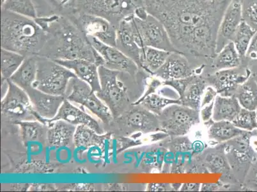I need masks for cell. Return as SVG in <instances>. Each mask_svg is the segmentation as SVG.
Instances as JSON below:
<instances>
[{
  "label": "cell",
  "instance_id": "6da1fadb",
  "mask_svg": "<svg viewBox=\"0 0 257 192\" xmlns=\"http://www.w3.org/2000/svg\"><path fill=\"white\" fill-rule=\"evenodd\" d=\"M147 13L165 26L175 48L212 60L217 34L232 0H143Z\"/></svg>",
  "mask_w": 257,
  "mask_h": 192
},
{
  "label": "cell",
  "instance_id": "7a4b0ae2",
  "mask_svg": "<svg viewBox=\"0 0 257 192\" xmlns=\"http://www.w3.org/2000/svg\"><path fill=\"white\" fill-rule=\"evenodd\" d=\"M35 20L46 34V43L42 51L46 54L43 57L52 60H87L99 66L104 65L103 58L88 37L69 17L54 15Z\"/></svg>",
  "mask_w": 257,
  "mask_h": 192
},
{
  "label": "cell",
  "instance_id": "3957f363",
  "mask_svg": "<svg viewBox=\"0 0 257 192\" xmlns=\"http://www.w3.org/2000/svg\"><path fill=\"white\" fill-rule=\"evenodd\" d=\"M46 32L34 19L2 10V48L25 57L39 55L45 46Z\"/></svg>",
  "mask_w": 257,
  "mask_h": 192
},
{
  "label": "cell",
  "instance_id": "277c9868",
  "mask_svg": "<svg viewBox=\"0 0 257 192\" xmlns=\"http://www.w3.org/2000/svg\"><path fill=\"white\" fill-rule=\"evenodd\" d=\"M140 6H144L143 0H75L67 14L84 13L99 16L117 28L121 21L134 15Z\"/></svg>",
  "mask_w": 257,
  "mask_h": 192
},
{
  "label": "cell",
  "instance_id": "5b68a950",
  "mask_svg": "<svg viewBox=\"0 0 257 192\" xmlns=\"http://www.w3.org/2000/svg\"><path fill=\"white\" fill-rule=\"evenodd\" d=\"M37 59L38 70L33 86L49 94L66 96L69 81L76 75L50 58L39 56Z\"/></svg>",
  "mask_w": 257,
  "mask_h": 192
},
{
  "label": "cell",
  "instance_id": "8992f818",
  "mask_svg": "<svg viewBox=\"0 0 257 192\" xmlns=\"http://www.w3.org/2000/svg\"><path fill=\"white\" fill-rule=\"evenodd\" d=\"M98 71L100 90L95 93L109 108L116 120L130 109L127 88L118 79L120 72L109 69L104 65H100Z\"/></svg>",
  "mask_w": 257,
  "mask_h": 192
},
{
  "label": "cell",
  "instance_id": "52a82bcc",
  "mask_svg": "<svg viewBox=\"0 0 257 192\" xmlns=\"http://www.w3.org/2000/svg\"><path fill=\"white\" fill-rule=\"evenodd\" d=\"M254 135H257V129L252 132L245 131L234 139L223 143L233 174L241 184L250 166L257 158V152L252 144Z\"/></svg>",
  "mask_w": 257,
  "mask_h": 192
},
{
  "label": "cell",
  "instance_id": "ba28073f",
  "mask_svg": "<svg viewBox=\"0 0 257 192\" xmlns=\"http://www.w3.org/2000/svg\"><path fill=\"white\" fill-rule=\"evenodd\" d=\"M132 24L137 43L140 48L151 47L169 52H179L172 44L165 26L150 14L144 19L133 15Z\"/></svg>",
  "mask_w": 257,
  "mask_h": 192
},
{
  "label": "cell",
  "instance_id": "9c48e42d",
  "mask_svg": "<svg viewBox=\"0 0 257 192\" xmlns=\"http://www.w3.org/2000/svg\"><path fill=\"white\" fill-rule=\"evenodd\" d=\"M161 132L168 136H185L200 123V111L182 105H171L158 116Z\"/></svg>",
  "mask_w": 257,
  "mask_h": 192
},
{
  "label": "cell",
  "instance_id": "30bf717a",
  "mask_svg": "<svg viewBox=\"0 0 257 192\" xmlns=\"http://www.w3.org/2000/svg\"><path fill=\"white\" fill-rule=\"evenodd\" d=\"M70 92L65 96L69 102L82 105L95 115L106 125H110L114 120L110 110L93 92L89 84L78 77L69 81Z\"/></svg>",
  "mask_w": 257,
  "mask_h": 192
},
{
  "label": "cell",
  "instance_id": "8fae6325",
  "mask_svg": "<svg viewBox=\"0 0 257 192\" xmlns=\"http://www.w3.org/2000/svg\"><path fill=\"white\" fill-rule=\"evenodd\" d=\"M9 87L1 102L2 115L14 122L37 121L29 95L25 90L8 79Z\"/></svg>",
  "mask_w": 257,
  "mask_h": 192
},
{
  "label": "cell",
  "instance_id": "7c38bea8",
  "mask_svg": "<svg viewBox=\"0 0 257 192\" xmlns=\"http://www.w3.org/2000/svg\"><path fill=\"white\" fill-rule=\"evenodd\" d=\"M69 17L86 37H92L107 45L116 47V28L99 16L84 13L71 14Z\"/></svg>",
  "mask_w": 257,
  "mask_h": 192
},
{
  "label": "cell",
  "instance_id": "4fadbf2b",
  "mask_svg": "<svg viewBox=\"0 0 257 192\" xmlns=\"http://www.w3.org/2000/svg\"><path fill=\"white\" fill-rule=\"evenodd\" d=\"M251 70L244 65V60L239 67L217 71L204 76L207 86L213 87L219 95H234L240 85L251 76Z\"/></svg>",
  "mask_w": 257,
  "mask_h": 192
},
{
  "label": "cell",
  "instance_id": "5bb4252c",
  "mask_svg": "<svg viewBox=\"0 0 257 192\" xmlns=\"http://www.w3.org/2000/svg\"><path fill=\"white\" fill-rule=\"evenodd\" d=\"M163 85L176 91L182 105L200 111L203 95L207 86L204 76L194 74L185 78L163 81Z\"/></svg>",
  "mask_w": 257,
  "mask_h": 192
},
{
  "label": "cell",
  "instance_id": "9a60e30c",
  "mask_svg": "<svg viewBox=\"0 0 257 192\" xmlns=\"http://www.w3.org/2000/svg\"><path fill=\"white\" fill-rule=\"evenodd\" d=\"M95 50L104 61V66L134 76L140 68L136 63L121 52L116 47L107 45L92 37H87Z\"/></svg>",
  "mask_w": 257,
  "mask_h": 192
},
{
  "label": "cell",
  "instance_id": "2e32d148",
  "mask_svg": "<svg viewBox=\"0 0 257 192\" xmlns=\"http://www.w3.org/2000/svg\"><path fill=\"white\" fill-rule=\"evenodd\" d=\"M122 116L118 118L124 124L130 132L143 134L161 132L158 116L141 105H133Z\"/></svg>",
  "mask_w": 257,
  "mask_h": 192
},
{
  "label": "cell",
  "instance_id": "e0dca14e",
  "mask_svg": "<svg viewBox=\"0 0 257 192\" xmlns=\"http://www.w3.org/2000/svg\"><path fill=\"white\" fill-rule=\"evenodd\" d=\"M194 158L202 164L208 173L222 174L224 179L239 182L233 174L226 155L223 143L218 144L213 148H208L199 154H193Z\"/></svg>",
  "mask_w": 257,
  "mask_h": 192
},
{
  "label": "cell",
  "instance_id": "ac0fdd59",
  "mask_svg": "<svg viewBox=\"0 0 257 192\" xmlns=\"http://www.w3.org/2000/svg\"><path fill=\"white\" fill-rule=\"evenodd\" d=\"M242 21L241 0H232L226 8L219 24L216 39V54L232 41Z\"/></svg>",
  "mask_w": 257,
  "mask_h": 192
},
{
  "label": "cell",
  "instance_id": "d6986e66",
  "mask_svg": "<svg viewBox=\"0 0 257 192\" xmlns=\"http://www.w3.org/2000/svg\"><path fill=\"white\" fill-rule=\"evenodd\" d=\"M36 118L37 121L41 122L42 123L46 125H48L49 123H52V122L61 120L74 126H87L100 135H102L104 133L99 124L95 119L78 108L74 107L71 104V102L67 99L64 100L55 118L52 119H46L41 118L38 115H36Z\"/></svg>",
  "mask_w": 257,
  "mask_h": 192
},
{
  "label": "cell",
  "instance_id": "ffe728a7",
  "mask_svg": "<svg viewBox=\"0 0 257 192\" xmlns=\"http://www.w3.org/2000/svg\"><path fill=\"white\" fill-rule=\"evenodd\" d=\"M133 16L121 21L116 28V48L134 61L140 69L143 49L138 44L132 25Z\"/></svg>",
  "mask_w": 257,
  "mask_h": 192
},
{
  "label": "cell",
  "instance_id": "44dd1931",
  "mask_svg": "<svg viewBox=\"0 0 257 192\" xmlns=\"http://www.w3.org/2000/svg\"><path fill=\"white\" fill-rule=\"evenodd\" d=\"M29 95L33 109L41 118L52 119L57 114L62 106L65 96L49 94L34 86L26 89Z\"/></svg>",
  "mask_w": 257,
  "mask_h": 192
},
{
  "label": "cell",
  "instance_id": "7402d4cb",
  "mask_svg": "<svg viewBox=\"0 0 257 192\" xmlns=\"http://www.w3.org/2000/svg\"><path fill=\"white\" fill-rule=\"evenodd\" d=\"M197 74L191 67L186 55L181 52H172L165 64L153 76L164 81L187 78Z\"/></svg>",
  "mask_w": 257,
  "mask_h": 192
},
{
  "label": "cell",
  "instance_id": "603a6c76",
  "mask_svg": "<svg viewBox=\"0 0 257 192\" xmlns=\"http://www.w3.org/2000/svg\"><path fill=\"white\" fill-rule=\"evenodd\" d=\"M58 64L71 70L79 79L89 84L93 92H97L100 90L99 65L87 60H53Z\"/></svg>",
  "mask_w": 257,
  "mask_h": 192
},
{
  "label": "cell",
  "instance_id": "cb8c5ba5",
  "mask_svg": "<svg viewBox=\"0 0 257 192\" xmlns=\"http://www.w3.org/2000/svg\"><path fill=\"white\" fill-rule=\"evenodd\" d=\"M47 141L55 147L69 146L73 144L76 128L64 121H57L49 123Z\"/></svg>",
  "mask_w": 257,
  "mask_h": 192
},
{
  "label": "cell",
  "instance_id": "d4e9b609",
  "mask_svg": "<svg viewBox=\"0 0 257 192\" xmlns=\"http://www.w3.org/2000/svg\"><path fill=\"white\" fill-rule=\"evenodd\" d=\"M241 109L235 95L222 96L218 94L214 100L212 119L215 122H232Z\"/></svg>",
  "mask_w": 257,
  "mask_h": 192
},
{
  "label": "cell",
  "instance_id": "484cf974",
  "mask_svg": "<svg viewBox=\"0 0 257 192\" xmlns=\"http://www.w3.org/2000/svg\"><path fill=\"white\" fill-rule=\"evenodd\" d=\"M37 70V56L27 57L17 71L9 79L25 90L26 89L33 86V84L36 80Z\"/></svg>",
  "mask_w": 257,
  "mask_h": 192
},
{
  "label": "cell",
  "instance_id": "4316f807",
  "mask_svg": "<svg viewBox=\"0 0 257 192\" xmlns=\"http://www.w3.org/2000/svg\"><path fill=\"white\" fill-rule=\"evenodd\" d=\"M243 60L236 50L232 41L226 44L212 61L211 68L216 71L240 66Z\"/></svg>",
  "mask_w": 257,
  "mask_h": 192
},
{
  "label": "cell",
  "instance_id": "83f0119b",
  "mask_svg": "<svg viewBox=\"0 0 257 192\" xmlns=\"http://www.w3.org/2000/svg\"><path fill=\"white\" fill-rule=\"evenodd\" d=\"M20 126L23 141L26 146L34 143H41L47 140L48 126L39 121H15Z\"/></svg>",
  "mask_w": 257,
  "mask_h": 192
},
{
  "label": "cell",
  "instance_id": "f1b7e54d",
  "mask_svg": "<svg viewBox=\"0 0 257 192\" xmlns=\"http://www.w3.org/2000/svg\"><path fill=\"white\" fill-rule=\"evenodd\" d=\"M208 129L209 139L217 144L227 142L245 132L227 121L214 122Z\"/></svg>",
  "mask_w": 257,
  "mask_h": 192
},
{
  "label": "cell",
  "instance_id": "f546056e",
  "mask_svg": "<svg viewBox=\"0 0 257 192\" xmlns=\"http://www.w3.org/2000/svg\"><path fill=\"white\" fill-rule=\"evenodd\" d=\"M171 53L160 49L146 47L142 51L140 69H143L153 76L154 72L165 64Z\"/></svg>",
  "mask_w": 257,
  "mask_h": 192
},
{
  "label": "cell",
  "instance_id": "4dcf8cb0",
  "mask_svg": "<svg viewBox=\"0 0 257 192\" xmlns=\"http://www.w3.org/2000/svg\"><path fill=\"white\" fill-rule=\"evenodd\" d=\"M243 109H257V83L253 74L237 88L234 95Z\"/></svg>",
  "mask_w": 257,
  "mask_h": 192
},
{
  "label": "cell",
  "instance_id": "1f68e13d",
  "mask_svg": "<svg viewBox=\"0 0 257 192\" xmlns=\"http://www.w3.org/2000/svg\"><path fill=\"white\" fill-rule=\"evenodd\" d=\"M108 134L100 135L87 126H78L74 137V144L77 147H87L92 146H100L104 144Z\"/></svg>",
  "mask_w": 257,
  "mask_h": 192
},
{
  "label": "cell",
  "instance_id": "d6a6232c",
  "mask_svg": "<svg viewBox=\"0 0 257 192\" xmlns=\"http://www.w3.org/2000/svg\"><path fill=\"white\" fill-rule=\"evenodd\" d=\"M26 57L15 51L2 48V79H9L22 64Z\"/></svg>",
  "mask_w": 257,
  "mask_h": 192
},
{
  "label": "cell",
  "instance_id": "836d02e7",
  "mask_svg": "<svg viewBox=\"0 0 257 192\" xmlns=\"http://www.w3.org/2000/svg\"><path fill=\"white\" fill-rule=\"evenodd\" d=\"M256 32L246 22L242 21L233 37L232 41L243 60H244L250 43Z\"/></svg>",
  "mask_w": 257,
  "mask_h": 192
},
{
  "label": "cell",
  "instance_id": "e575fe53",
  "mask_svg": "<svg viewBox=\"0 0 257 192\" xmlns=\"http://www.w3.org/2000/svg\"><path fill=\"white\" fill-rule=\"evenodd\" d=\"M2 10L31 19H36L37 10L32 0H6L2 4Z\"/></svg>",
  "mask_w": 257,
  "mask_h": 192
},
{
  "label": "cell",
  "instance_id": "d590c367",
  "mask_svg": "<svg viewBox=\"0 0 257 192\" xmlns=\"http://www.w3.org/2000/svg\"><path fill=\"white\" fill-rule=\"evenodd\" d=\"M160 145L171 154H182L193 153V143L191 142L186 135L178 137L168 136L160 142Z\"/></svg>",
  "mask_w": 257,
  "mask_h": 192
},
{
  "label": "cell",
  "instance_id": "8d00e7d4",
  "mask_svg": "<svg viewBox=\"0 0 257 192\" xmlns=\"http://www.w3.org/2000/svg\"><path fill=\"white\" fill-rule=\"evenodd\" d=\"M174 104L181 105L179 99H169L154 93L147 96L139 105L159 116L166 108Z\"/></svg>",
  "mask_w": 257,
  "mask_h": 192
},
{
  "label": "cell",
  "instance_id": "74e56055",
  "mask_svg": "<svg viewBox=\"0 0 257 192\" xmlns=\"http://www.w3.org/2000/svg\"><path fill=\"white\" fill-rule=\"evenodd\" d=\"M233 125L240 130L252 132L257 129L256 111H249L243 109L232 122Z\"/></svg>",
  "mask_w": 257,
  "mask_h": 192
},
{
  "label": "cell",
  "instance_id": "f35d334b",
  "mask_svg": "<svg viewBox=\"0 0 257 192\" xmlns=\"http://www.w3.org/2000/svg\"><path fill=\"white\" fill-rule=\"evenodd\" d=\"M242 21L257 32V0H243Z\"/></svg>",
  "mask_w": 257,
  "mask_h": 192
},
{
  "label": "cell",
  "instance_id": "ab89813d",
  "mask_svg": "<svg viewBox=\"0 0 257 192\" xmlns=\"http://www.w3.org/2000/svg\"><path fill=\"white\" fill-rule=\"evenodd\" d=\"M242 187L245 190L257 191V158L250 166Z\"/></svg>",
  "mask_w": 257,
  "mask_h": 192
},
{
  "label": "cell",
  "instance_id": "60d3db41",
  "mask_svg": "<svg viewBox=\"0 0 257 192\" xmlns=\"http://www.w3.org/2000/svg\"><path fill=\"white\" fill-rule=\"evenodd\" d=\"M162 85L163 81H160L158 78H153L152 79L148 88L147 89L146 92L144 93L143 96L140 98L137 102L133 103L132 105H139L142 102V101H143L147 96L152 94V93H156V90Z\"/></svg>",
  "mask_w": 257,
  "mask_h": 192
},
{
  "label": "cell",
  "instance_id": "b9f144b4",
  "mask_svg": "<svg viewBox=\"0 0 257 192\" xmlns=\"http://www.w3.org/2000/svg\"><path fill=\"white\" fill-rule=\"evenodd\" d=\"M218 95L216 90L211 86H207L205 89L204 95H203L202 102H201V108L206 106L213 102L215 98Z\"/></svg>",
  "mask_w": 257,
  "mask_h": 192
},
{
  "label": "cell",
  "instance_id": "7bdbcfd3",
  "mask_svg": "<svg viewBox=\"0 0 257 192\" xmlns=\"http://www.w3.org/2000/svg\"><path fill=\"white\" fill-rule=\"evenodd\" d=\"M244 60L257 61V32L250 43Z\"/></svg>",
  "mask_w": 257,
  "mask_h": 192
},
{
  "label": "cell",
  "instance_id": "ee69618b",
  "mask_svg": "<svg viewBox=\"0 0 257 192\" xmlns=\"http://www.w3.org/2000/svg\"><path fill=\"white\" fill-rule=\"evenodd\" d=\"M214 103L201 108L200 110V119L204 123L212 120V115H213Z\"/></svg>",
  "mask_w": 257,
  "mask_h": 192
},
{
  "label": "cell",
  "instance_id": "f6af8a7d",
  "mask_svg": "<svg viewBox=\"0 0 257 192\" xmlns=\"http://www.w3.org/2000/svg\"><path fill=\"white\" fill-rule=\"evenodd\" d=\"M50 1L59 9V11L66 12L68 13L75 0H50Z\"/></svg>",
  "mask_w": 257,
  "mask_h": 192
},
{
  "label": "cell",
  "instance_id": "bcb514c9",
  "mask_svg": "<svg viewBox=\"0 0 257 192\" xmlns=\"http://www.w3.org/2000/svg\"><path fill=\"white\" fill-rule=\"evenodd\" d=\"M147 191H174L172 184L167 183H151L147 186Z\"/></svg>",
  "mask_w": 257,
  "mask_h": 192
},
{
  "label": "cell",
  "instance_id": "7dc6e473",
  "mask_svg": "<svg viewBox=\"0 0 257 192\" xmlns=\"http://www.w3.org/2000/svg\"><path fill=\"white\" fill-rule=\"evenodd\" d=\"M228 184H224L222 182L218 183H204L201 184L200 191H218L221 189H228Z\"/></svg>",
  "mask_w": 257,
  "mask_h": 192
},
{
  "label": "cell",
  "instance_id": "c3c4849f",
  "mask_svg": "<svg viewBox=\"0 0 257 192\" xmlns=\"http://www.w3.org/2000/svg\"><path fill=\"white\" fill-rule=\"evenodd\" d=\"M201 184L200 183H184L182 184L180 190L182 191H200Z\"/></svg>",
  "mask_w": 257,
  "mask_h": 192
},
{
  "label": "cell",
  "instance_id": "681fc988",
  "mask_svg": "<svg viewBox=\"0 0 257 192\" xmlns=\"http://www.w3.org/2000/svg\"><path fill=\"white\" fill-rule=\"evenodd\" d=\"M172 186L173 187V188H174V191H177L178 190V189H180V188H181L182 184H172Z\"/></svg>",
  "mask_w": 257,
  "mask_h": 192
},
{
  "label": "cell",
  "instance_id": "f907efd6",
  "mask_svg": "<svg viewBox=\"0 0 257 192\" xmlns=\"http://www.w3.org/2000/svg\"><path fill=\"white\" fill-rule=\"evenodd\" d=\"M254 78H255V79H256V81L257 83V75H256V76H254Z\"/></svg>",
  "mask_w": 257,
  "mask_h": 192
},
{
  "label": "cell",
  "instance_id": "816d5d0a",
  "mask_svg": "<svg viewBox=\"0 0 257 192\" xmlns=\"http://www.w3.org/2000/svg\"><path fill=\"white\" fill-rule=\"evenodd\" d=\"M5 1H6V0H2V4H4Z\"/></svg>",
  "mask_w": 257,
  "mask_h": 192
},
{
  "label": "cell",
  "instance_id": "f5cc1de1",
  "mask_svg": "<svg viewBox=\"0 0 257 192\" xmlns=\"http://www.w3.org/2000/svg\"><path fill=\"white\" fill-rule=\"evenodd\" d=\"M256 117H257V109L256 110Z\"/></svg>",
  "mask_w": 257,
  "mask_h": 192
},
{
  "label": "cell",
  "instance_id": "db71d44e",
  "mask_svg": "<svg viewBox=\"0 0 257 192\" xmlns=\"http://www.w3.org/2000/svg\"><path fill=\"white\" fill-rule=\"evenodd\" d=\"M242 1H243V0H241V2H242Z\"/></svg>",
  "mask_w": 257,
  "mask_h": 192
}]
</instances>
